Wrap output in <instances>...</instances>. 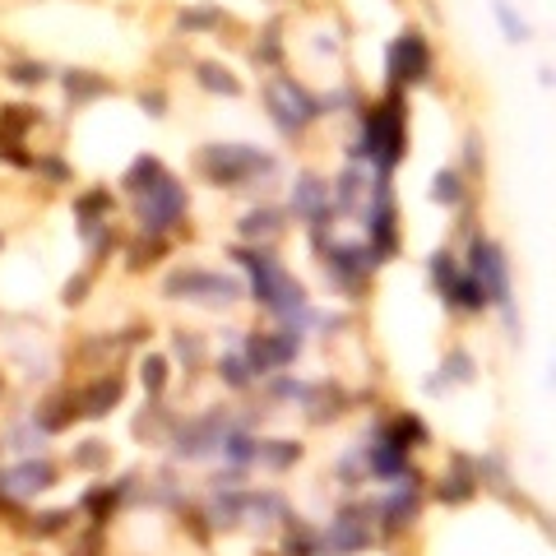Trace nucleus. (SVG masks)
Returning <instances> with one entry per match:
<instances>
[{"label":"nucleus","instance_id":"obj_17","mask_svg":"<svg viewBox=\"0 0 556 556\" xmlns=\"http://www.w3.org/2000/svg\"><path fill=\"white\" fill-rule=\"evenodd\" d=\"M130 487H135V478H121L116 487H112V482H107V487H93V491H84V501H79V505H84V514L102 529V524H107L112 514H116L121 497H130Z\"/></svg>","mask_w":556,"mask_h":556},{"label":"nucleus","instance_id":"obj_21","mask_svg":"<svg viewBox=\"0 0 556 556\" xmlns=\"http://www.w3.org/2000/svg\"><path fill=\"white\" fill-rule=\"evenodd\" d=\"M455 464H459V473L441 478V487H436V497L445 505H464V501H473V491H478V478L468 473V459H455Z\"/></svg>","mask_w":556,"mask_h":556},{"label":"nucleus","instance_id":"obj_8","mask_svg":"<svg viewBox=\"0 0 556 556\" xmlns=\"http://www.w3.org/2000/svg\"><path fill=\"white\" fill-rule=\"evenodd\" d=\"M301 353V334L293 325H283L278 334H251L246 339V366H251V376H274V371L293 366Z\"/></svg>","mask_w":556,"mask_h":556},{"label":"nucleus","instance_id":"obj_42","mask_svg":"<svg viewBox=\"0 0 556 556\" xmlns=\"http://www.w3.org/2000/svg\"><path fill=\"white\" fill-rule=\"evenodd\" d=\"M445 371H450L455 380H473V357H468V353H450Z\"/></svg>","mask_w":556,"mask_h":556},{"label":"nucleus","instance_id":"obj_27","mask_svg":"<svg viewBox=\"0 0 556 556\" xmlns=\"http://www.w3.org/2000/svg\"><path fill=\"white\" fill-rule=\"evenodd\" d=\"M218 450H223V455H228L237 468H246V464H255V450H260V441H255V436H246V431H223Z\"/></svg>","mask_w":556,"mask_h":556},{"label":"nucleus","instance_id":"obj_40","mask_svg":"<svg viewBox=\"0 0 556 556\" xmlns=\"http://www.w3.org/2000/svg\"><path fill=\"white\" fill-rule=\"evenodd\" d=\"M176 357H181L185 366H200V357H204L200 334H176Z\"/></svg>","mask_w":556,"mask_h":556},{"label":"nucleus","instance_id":"obj_16","mask_svg":"<svg viewBox=\"0 0 556 556\" xmlns=\"http://www.w3.org/2000/svg\"><path fill=\"white\" fill-rule=\"evenodd\" d=\"M121 395H126V380H121V376H102V380H93L84 395H79V413H84V418H107L112 408L121 403Z\"/></svg>","mask_w":556,"mask_h":556},{"label":"nucleus","instance_id":"obj_38","mask_svg":"<svg viewBox=\"0 0 556 556\" xmlns=\"http://www.w3.org/2000/svg\"><path fill=\"white\" fill-rule=\"evenodd\" d=\"M497 19H501V28H505L510 43H529V24H524V19H514V10L505 5V0H497Z\"/></svg>","mask_w":556,"mask_h":556},{"label":"nucleus","instance_id":"obj_14","mask_svg":"<svg viewBox=\"0 0 556 556\" xmlns=\"http://www.w3.org/2000/svg\"><path fill=\"white\" fill-rule=\"evenodd\" d=\"M223 431H228V422H223L218 413L185 422V427L176 431V455H181V459H204V455H214L218 441H223Z\"/></svg>","mask_w":556,"mask_h":556},{"label":"nucleus","instance_id":"obj_19","mask_svg":"<svg viewBox=\"0 0 556 556\" xmlns=\"http://www.w3.org/2000/svg\"><path fill=\"white\" fill-rule=\"evenodd\" d=\"M362 195H371V176L353 162V168H343V176L334 181V191H329V204H334L339 214H353L357 204H362Z\"/></svg>","mask_w":556,"mask_h":556},{"label":"nucleus","instance_id":"obj_28","mask_svg":"<svg viewBox=\"0 0 556 556\" xmlns=\"http://www.w3.org/2000/svg\"><path fill=\"white\" fill-rule=\"evenodd\" d=\"M112 84H107V79H98L93 70H70L66 74V93L74 98V102H89V98H102V93H107Z\"/></svg>","mask_w":556,"mask_h":556},{"label":"nucleus","instance_id":"obj_29","mask_svg":"<svg viewBox=\"0 0 556 556\" xmlns=\"http://www.w3.org/2000/svg\"><path fill=\"white\" fill-rule=\"evenodd\" d=\"M241 505H246V491H228V497H218L214 505H209V520H214V529H237L241 524Z\"/></svg>","mask_w":556,"mask_h":556},{"label":"nucleus","instance_id":"obj_15","mask_svg":"<svg viewBox=\"0 0 556 556\" xmlns=\"http://www.w3.org/2000/svg\"><path fill=\"white\" fill-rule=\"evenodd\" d=\"M376 520H380V533H385V538L403 533L408 524L418 520V487H399L395 497H385V501L376 505Z\"/></svg>","mask_w":556,"mask_h":556},{"label":"nucleus","instance_id":"obj_30","mask_svg":"<svg viewBox=\"0 0 556 556\" xmlns=\"http://www.w3.org/2000/svg\"><path fill=\"white\" fill-rule=\"evenodd\" d=\"M200 89L223 93V98H237L241 93V79L232 70H223V66H200Z\"/></svg>","mask_w":556,"mask_h":556},{"label":"nucleus","instance_id":"obj_41","mask_svg":"<svg viewBox=\"0 0 556 556\" xmlns=\"http://www.w3.org/2000/svg\"><path fill=\"white\" fill-rule=\"evenodd\" d=\"M218 10H195V14H181V28H214L218 24Z\"/></svg>","mask_w":556,"mask_h":556},{"label":"nucleus","instance_id":"obj_22","mask_svg":"<svg viewBox=\"0 0 556 556\" xmlns=\"http://www.w3.org/2000/svg\"><path fill=\"white\" fill-rule=\"evenodd\" d=\"M162 176H168V172H162V162L144 153V158H135V162H130V172L121 176V185H126L130 195H144V191H153V185H158Z\"/></svg>","mask_w":556,"mask_h":556},{"label":"nucleus","instance_id":"obj_43","mask_svg":"<svg viewBox=\"0 0 556 556\" xmlns=\"http://www.w3.org/2000/svg\"><path fill=\"white\" fill-rule=\"evenodd\" d=\"M162 251V241H149V246H135L130 251V270H144V264H153L149 255H158Z\"/></svg>","mask_w":556,"mask_h":556},{"label":"nucleus","instance_id":"obj_9","mask_svg":"<svg viewBox=\"0 0 556 556\" xmlns=\"http://www.w3.org/2000/svg\"><path fill=\"white\" fill-rule=\"evenodd\" d=\"M162 293L172 301H237L241 297V283L237 278H223V274H209V270H176L168 283H162Z\"/></svg>","mask_w":556,"mask_h":556},{"label":"nucleus","instance_id":"obj_3","mask_svg":"<svg viewBox=\"0 0 556 556\" xmlns=\"http://www.w3.org/2000/svg\"><path fill=\"white\" fill-rule=\"evenodd\" d=\"M200 172L214 185H223V191H237V185L255 181L260 172H274V158L255 149V144H209L200 153Z\"/></svg>","mask_w":556,"mask_h":556},{"label":"nucleus","instance_id":"obj_39","mask_svg":"<svg viewBox=\"0 0 556 556\" xmlns=\"http://www.w3.org/2000/svg\"><path fill=\"white\" fill-rule=\"evenodd\" d=\"M107 459L112 455H107V445H102V441H84V445L74 450V468H102Z\"/></svg>","mask_w":556,"mask_h":556},{"label":"nucleus","instance_id":"obj_13","mask_svg":"<svg viewBox=\"0 0 556 556\" xmlns=\"http://www.w3.org/2000/svg\"><path fill=\"white\" fill-rule=\"evenodd\" d=\"M51 487H56V464H47V459H24L0 473V497H10V501L37 497V491H51Z\"/></svg>","mask_w":556,"mask_h":556},{"label":"nucleus","instance_id":"obj_12","mask_svg":"<svg viewBox=\"0 0 556 556\" xmlns=\"http://www.w3.org/2000/svg\"><path fill=\"white\" fill-rule=\"evenodd\" d=\"M431 74V51L422 33H403L395 47H389V79L395 84H422Z\"/></svg>","mask_w":556,"mask_h":556},{"label":"nucleus","instance_id":"obj_35","mask_svg":"<svg viewBox=\"0 0 556 556\" xmlns=\"http://www.w3.org/2000/svg\"><path fill=\"white\" fill-rule=\"evenodd\" d=\"M218 376H223V385H228V389H246V385H251V366H246L241 353H228V357L218 362Z\"/></svg>","mask_w":556,"mask_h":556},{"label":"nucleus","instance_id":"obj_7","mask_svg":"<svg viewBox=\"0 0 556 556\" xmlns=\"http://www.w3.org/2000/svg\"><path fill=\"white\" fill-rule=\"evenodd\" d=\"M135 200H139V228L149 237H162L168 228H176L181 214H185V185L172 181V176H162L153 191H144Z\"/></svg>","mask_w":556,"mask_h":556},{"label":"nucleus","instance_id":"obj_4","mask_svg":"<svg viewBox=\"0 0 556 556\" xmlns=\"http://www.w3.org/2000/svg\"><path fill=\"white\" fill-rule=\"evenodd\" d=\"M264 102H270V116H274V126H278L283 135H301V130L320 116V102L306 93L297 79H287V74L270 79V89H264Z\"/></svg>","mask_w":556,"mask_h":556},{"label":"nucleus","instance_id":"obj_32","mask_svg":"<svg viewBox=\"0 0 556 556\" xmlns=\"http://www.w3.org/2000/svg\"><path fill=\"white\" fill-rule=\"evenodd\" d=\"M431 200L445 204V209L464 204V176L459 172H436V181H431Z\"/></svg>","mask_w":556,"mask_h":556},{"label":"nucleus","instance_id":"obj_24","mask_svg":"<svg viewBox=\"0 0 556 556\" xmlns=\"http://www.w3.org/2000/svg\"><path fill=\"white\" fill-rule=\"evenodd\" d=\"M237 228H241L246 241H260V237H274V232L283 228V214H278V209H251V214L237 223Z\"/></svg>","mask_w":556,"mask_h":556},{"label":"nucleus","instance_id":"obj_45","mask_svg":"<svg viewBox=\"0 0 556 556\" xmlns=\"http://www.w3.org/2000/svg\"><path fill=\"white\" fill-rule=\"evenodd\" d=\"M84 293H89V278H84V274L66 283V301H70V306H79V301H84Z\"/></svg>","mask_w":556,"mask_h":556},{"label":"nucleus","instance_id":"obj_26","mask_svg":"<svg viewBox=\"0 0 556 556\" xmlns=\"http://www.w3.org/2000/svg\"><path fill=\"white\" fill-rule=\"evenodd\" d=\"M283 556H320V533L306 529L301 520L287 524V538H283Z\"/></svg>","mask_w":556,"mask_h":556},{"label":"nucleus","instance_id":"obj_31","mask_svg":"<svg viewBox=\"0 0 556 556\" xmlns=\"http://www.w3.org/2000/svg\"><path fill=\"white\" fill-rule=\"evenodd\" d=\"M459 270H464V264L450 255V251H436V255H431V283H436V293H441V297H450V287H455Z\"/></svg>","mask_w":556,"mask_h":556},{"label":"nucleus","instance_id":"obj_36","mask_svg":"<svg viewBox=\"0 0 556 556\" xmlns=\"http://www.w3.org/2000/svg\"><path fill=\"white\" fill-rule=\"evenodd\" d=\"M74 214H79V218H102V214H112V195H107V191H89L84 200L74 204Z\"/></svg>","mask_w":556,"mask_h":556},{"label":"nucleus","instance_id":"obj_2","mask_svg":"<svg viewBox=\"0 0 556 556\" xmlns=\"http://www.w3.org/2000/svg\"><path fill=\"white\" fill-rule=\"evenodd\" d=\"M403 144H408V135H403V102L385 98L380 107H371L362 116V135H357V144L348 153H353V162H376L380 172H389V168H399V162H403Z\"/></svg>","mask_w":556,"mask_h":556},{"label":"nucleus","instance_id":"obj_37","mask_svg":"<svg viewBox=\"0 0 556 556\" xmlns=\"http://www.w3.org/2000/svg\"><path fill=\"white\" fill-rule=\"evenodd\" d=\"M10 79H14V84H24V89H33V84H43V79H47V66H43V60H19V66H10Z\"/></svg>","mask_w":556,"mask_h":556},{"label":"nucleus","instance_id":"obj_33","mask_svg":"<svg viewBox=\"0 0 556 556\" xmlns=\"http://www.w3.org/2000/svg\"><path fill=\"white\" fill-rule=\"evenodd\" d=\"M139 380H144V389H149V395L158 399L162 389H168V357H158V353H149L139 362Z\"/></svg>","mask_w":556,"mask_h":556},{"label":"nucleus","instance_id":"obj_10","mask_svg":"<svg viewBox=\"0 0 556 556\" xmlns=\"http://www.w3.org/2000/svg\"><path fill=\"white\" fill-rule=\"evenodd\" d=\"M325 264H329V283H339L343 293H362V278L380 264V255L366 241H334L325 246Z\"/></svg>","mask_w":556,"mask_h":556},{"label":"nucleus","instance_id":"obj_11","mask_svg":"<svg viewBox=\"0 0 556 556\" xmlns=\"http://www.w3.org/2000/svg\"><path fill=\"white\" fill-rule=\"evenodd\" d=\"M395 195H389V181L380 176L376 185H371V204H366V246L376 251L380 260L399 251V228H395Z\"/></svg>","mask_w":556,"mask_h":556},{"label":"nucleus","instance_id":"obj_18","mask_svg":"<svg viewBox=\"0 0 556 556\" xmlns=\"http://www.w3.org/2000/svg\"><path fill=\"white\" fill-rule=\"evenodd\" d=\"M74 418H79V399H74V395H51V399L33 413V427L43 431V436H56V431H66Z\"/></svg>","mask_w":556,"mask_h":556},{"label":"nucleus","instance_id":"obj_44","mask_svg":"<svg viewBox=\"0 0 556 556\" xmlns=\"http://www.w3.org/2000/svg\"><path fill=\"white\" fill-rule=\"evenodd\" d=\"M74 556H102V533L93 529L89 538H79V543H74Z\"/></svg>","mask_w":556,"mask_h":556},{"label":"nucleus","instance_id":"obj_46","mask_svg":"<svg viewBox=\"0 0 556 556\" xmlns=\"http://www.w3.org/2000/svg\"><path fill=\"white\" fill-rule=\"evenodd\" d=\"M139 107L149 112V116H162V93H144V98H139Z\"/></svg>","mask_w":556,"mask_h":556},{"label":"nucleus","instance_id":"obj_47","mask_svg":"<svg viewBox=\"0 0 556 556\" xmlns=\"http://www.w3.org/2000/svg\"><path fill=\"white\" fill-rule=\"evenodd\" d=\"M33 168H43V172H47L51 181H66V168H60L56 158H47V162H33Z\"/></svg>","mask_w":556,"mask_h":556},{"label":"nucleus","instance_id":"obj_20","mask_svg":"<svg viewBox=\"0 0 556 556\" xmlns=\"http://www.w3.org/2000/svg\"><path fill=\"white\" fill-rule=\"evenodd\" d=\"M380 441H389L395 450H418V445H427V427H422V418H413V413H403V418H395L389 427H380Z\"/></svg>","mask_w":556,"mask_h":556},{"label":"nucleus","instance_id":"obj_5","mask_svg":"<svg viewBox=\"0 0 556 556\" xmlns=\"http://www.w3.org/2000/svg\"><path fill=\"white\" fill-rule=\"evenodd\" d=\"M376 533V505H343L334 524L320 533V556H357L371 547Z\"/></svg>","mask_w":556,"mask_h":556},{"label":"nucleus","instance_id":"obj_25","mask_svg":"<svg viewBox=\"0 0 556 556\" xmlns=\"http://www.w3.org/2000/svg\"><path fill=\"white\" fill-rule=\"evenodd\" d=\"M255 459L260 464H270V468H293L297 459H301V445L297 441H260V450H255Z\"/></svg>","mask_w":556,"mask_h":556},{"label":"nucleus","instance_id":"obj_6","mask_svg":"<svg viewBox=\"0 0 556 556\" xmlns=\"http://www.w3.org/2000/svg\"><path fill=\"white\" fill-rule=\"evenodd\" d=\"M468 274L487 287V301H497L501 311H505V320H510V329H514V311H510V264H505V255H501V246L473 237V241H468Z\"/></svg>","mask_w":556,"mask_h":556},{"label":"nucleus","instance_id":"obj_34","mask_svg":"<svg viewBox=\"0 0 556 556\" xmlns=\"http://www.w3.org/2000/svg\"><path fill=\"white\" fill-rule=\"evenodd\" d=\"M70 520H74V510H43L28 529L37 533V538H56V533H66V529H70Z\"/></svg>","mask_w":556,"mask_h":556},{"label":"nucleus","instance_id":"obj_23","mask_svg":"<svg viewBox=\"0 0 556 556\" xmlns=\"http://www.w3.org/2000/svg\"><path fill=\"white\" fill-rule=\"evenodd\" d=\"M28 126H37L33 107H0V144H19Z\"/></svg>","mask_w":556,"mask_h":556},{"label":"nucleus","instance_id":"obj_1","mask_svg":"<svg viewBox=\"0 0 556 556\" xmlns=\"http://www.w3.org/2000/svg\"><path fill=\"white\" fill-rule=\"evenodd\" d=\"M232 260L251 270V293H255V301H260L270 316H278V320H297V316L306 311V293H301V283L287 274L270 251H260V246H237Z\"/></svg>","mask_w":556,"mask_h":556}]
</instances>
